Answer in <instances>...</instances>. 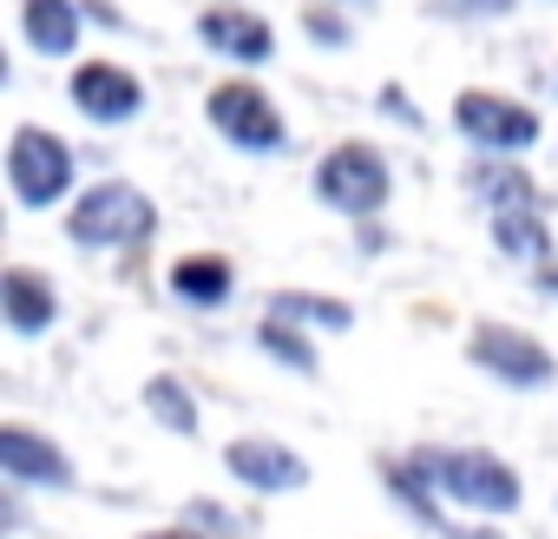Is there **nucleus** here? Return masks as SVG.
I'll list each match as a JSON object with an SVG mask.
<instances>
[{
	"instance_id": "obj_1",
	"label": "nucleus",
	"mask_w": 558,
	"mask_h": 539,
	"mask_svg": "<svg viewBox=\"0 0 558 539\" xmlns=\"http://www.w3.org/2000/svg\"><path fill=\"white\" fill-rule=\"evenodd\" d=\"M414 467H421V480H427L434 493H447V500H460V506H473V513H512V506H519V474H512L499 454L440 447V454H421Z\"/></svg>"
},
{
	"instance_id": "obj_2",
	"label": "nucleus",
	"mask_w": 558,
	"mask_h": 539,
	"mask_svg": "<svg viewBox=\"0 0 558 539\" xmlns=\"http://www.w3.org/2000/svg\"><path fill=\"white\" fill-rule=\"evenodd\" d=\"M151 224H158V211H151V197L145 191H132V184H93L80 204H73V217H66V230L80 237V243H106V250H132V243H145L151 237Z\"/></svg>"
},
{
	"instance_id": "obj_3",
	"label": "nucleus",
	"mask_w": 558,
	"mask_h": 539,
	"mask_svg": "<svg viewBox=\"0 0 558 539\" xmlns=\"http://www.w3.org/2000/svg\"><path fill=\"white\" fill-rule=\"evenodd\" d=\"M8 184H14L21 204L47 211V204H60L73 191V152L40 125H21L14 145H8Z\"/></svg>"
},
{
	"instance_id": "obj_4",
	"label": "nucleus",
	"mask_w": 558,
	"mask_h": 539,
	"mask_svg": "<svg viewBox=\"0 0 558 539\" xmlns=\"http://www.w3.org/2000/svg\"><path fill=\"white\" fill-rule=\"evenodd\" d=\"M316 197L349 211V217H368L388 204V158L375 145H336L323 165H316Z\"/></svg>"
},
{
	"instance_id": "obj_5",
	"label": "nucleus",
	"mask_w": 558,
	"mask_h": 539,
	"mask_svg": "<svg viewBox=\"0 0 558 539\" xmlns=\"http://www.w3.org/2000/svg\"><path fill=\"white\" fill-rule=\"evenodd\" d=\"M204 112H210V125H217L236 152H283V119H276V106H269L256 86H243V80L217 86V93L204 99Z\"/></svg>"
},
{
	"instance_id": "obj_6",
	"label": "nucleus",
	"mask_w": 558,
	"mask_h": 539,
	"mask_svg": "<svg viewBox=\"0 0 558 539\" xmlns=\"http://www.w3.org/2000/svg\"><path fill=\"white\" fill-rule=\"evenodd\" d=\"M453 125L473 145H486V152H525L538 139V112H525L506 93H460L453 99Z\"/></svg>"
},
{
	"instance_id": "obj_7",
	"label": "nucleus",
	"mask_w": 558,
	"mask_h": 539,
	"mask_svg": "<svg viewBox=\"0 0 558 539\" xmlns=\"http://www.w3.org/2000/svg\"><path fill=\"white\" fill-rule=\"evenodd\" d=\"M466 356H473L486 375L512 382V388H545V382H551V356H545L532 336L506 330V323H480L473 343H466Z\"/></svg>"
},
{
	"instance_id": "obj_8",
	"label": "nucleus",
	"mask_w": 558,
	"mask_h": 539,
	"mask_svg": "<svg viewBox=\"0 0 558 539\" xmlns=\"http://www.w3.org/2000/svg\"><path fill=\"white\" fill-rule=\"evenodd\" d=\"M223 467H230V480H243L250 493H296V487L310 480V460H303V454H290L283 441H263V434L230 441V447H223Z\"/></svg>"
},
{
	"instance_id": "obj_9",
	"label": "nucleus",
	"mask_w": 558,
	"mask_h": 539,
	"mask_svg": "<svg viewBox=\"0 0 558 539\" xmlns=\"http://www.w3.org/2000/svg\"><path fill=\"white\" fill-rule=\"evenodd\" d=\"M73 106H80L86 119H99V125H125V119H138L145 86H138L125 67L93 60V67H80V73H73Z\"/></svg>"
},
{
	"instance_id": "obj_10",
	"label": "nucleus",
	"mask_w": 558,
	"mask_h": 539,
	"mask_svg": "<svg viewBox=\"0 0 558 539\" xmlns=\"http://www.w3.org/2000/svg\"><path fill=\"white\" fill-rule=\"evenodd\" d=\"M197 40H204L210 53L236 60V67H263V60L276 53L269 21H256V14H243V8H210V14H197Z\"/></svg>"
},
{
	"instance_id": "obj_11",
	"label": "nucleus",
	"mask_w": 558,
	"mask_h": 539,
	"mask_svg": "<svg viewBox=\"0 0 558 539\" xmlns=\"http://www.w3.org/2000/svg\"><path fill=\"white\" fill-rule=\"evenodd\" d=\"M0 467H8V480H27V487H73V460L34 428H0Z\"/></svg>"
},
{
	"instance_id": "obj_12",
	"label": "nucleus",
	"mask_w": 558,
	"mask_h": 539,
	"mask_svg": "<svg viewBox=\"0 0 558 539\" xmlns=\"http://www.w3.org/2000/svg\"><path fill=\"white\" fill-rule=\"evenodd\" d=\"M0 310H8L14 336H40V330L60 316V303H53V284H40L34 270H8V277H0Z\"/></svg>"
},
{
	"instance_id": "obj_13",
	"label": "nucleus",
	"mask_w": 558,
	"mask_h": 539,
	"mask_svg": "<svg viewBox=\"0 0 558 539\" xmlns=\"http://www.w3.org/2000/svg\"><path fill=\"white\" fill-rule=\"evenodd\" d=\"M21 27H27V40H34L40 53H53V60H66V53L80 47V8H73V0H27V8H21Z\"/></svg>"
},
{
	"instance_id": "obj_14",
	"label": "nucleus",
	"mask_w": 558,
	"mask_h": 539,
	"mask_svg": "<svg viewBox=\"0 0 558 539\" xmlns=\"http://www.w3.org/2000/svg\"><path fill=\"white\" fill-rule=\"evenodd\" d=\"M493 243L506 256H519V263H545L551 256V237L538 224V204H499L493 211Z\"/></svg>"
},
{
	"instance_id": "obj_15",
	"label": "nucleus",
	"mask_w": 558,
	"mask_h": 539,
	"mask_svg": "<svg viewBox=\"0 0 558 539\" xmlns=\"http://www.w3.org/2000/svg\"><path fill=\"white\" fill-rule=\"evenodd\" d=\"M171 290H178L184 303H223V297H230V263H223V256H184V263L171 270Z\"/></svg>"
},
{
	"instance_id": "obj_16",
	"label": "nucleus",
	"mask_w": 558,
	"mask_h": 539,
	"mask_svg": "<svg viewBox=\"0 0 558 539\" xmlns=\"http://www.w3.org/2000/svg\"><path fill=\"white\" fill-rule=\"evenodd\" d=\"M276 323H323V330H349L355 310L342 297H303V290H283L276 297Z\"/></svg>"
},
{
	"instance_id": "obj_17",
	"label": "nucleus",
	"mask_w": 558,
	"mask_h": 539,
	"mask_svg": "<svg viewBox=\"0 0 558 539\" xmlns=\"http://www.w3.org/2000/svg\"><path fill=\"white\" fill-rule=\"evenodd\" d=\"M145 408L171 428V434H197V402L184 395V382H171V375H158L151 388H145Z\"/></svg>"
},
{
	"instance_id": "obj_18",
	"label": "nucleus",
	"mask_w": 558,
	"mask_h": 539,
	"mask_svg": "<svg viewBox=\"0 0 558 539\" xmlns=\"http://www.w3.org/2000/svg\"><path fill=\"white\" fill-rule=\"evenodd\" d=\"M473 191L499 211V204H538V191H532V178L525 171H512V165H480L473 171Z\"/></svg>"
},
{
	"instance_id": "obj_19",
	"label": "nucleus",
	"mask_w": 558,
	"mask_h": 539,
	"mask_svg": "<svg viewBox=\"0 0 558 539\" xmlns=\"http://www.w3.org/2000/svg\"><path fill=\"white\" fill-rule=\"evenodd\" d=\"M256 343H263V356L290 362L296 375H310V369H316V349H310V343H303V336H296L290 323H263V330H256Z\"/></svg>"
},
{
	"instance_id": "obj_20",
	"label": "nucleus",
	"mask_w": 558,
	"mask_h": 539,
	"mask_svg": "<svg viewBox=\"0 0 558 539\" xmlns=\"http://www.w3.org/2000/svg\"><path fill=\"white\" fill-rule=\"evenodd\" d=\"M310 34H316V40H342L349 27H342V21H329V14H310Z\"/></svg>"
},
{
	"instance_id": "obj_21",
	"label": "nucleus",
	"mask_w": 558,
	"mask_h": 539,
	"mask_svg": "<svg viewBox=\"0 0 558 539\" xmlns=\"http://www.w3.org/2000/svg\"><path fill=\"white\" fill-rule=\"evenodd\" d=\"M381 106H388L395 119H414V112H408V99H401V86H388V93H381Z\"/></svg>"
},
{
	"instance_id": "obj_22",
	"label": "nucleus",
	"mask_w": 558,
	"mask_h": 539,
	"mask_svg": "<svg viewBox=\"0 0 558 539\" xmlns=\"http://www.w3.org/2000/svg\"><path fill=\"white\" fill-rule=\"evenodd\" d=\"M466 8H473V0H466ZM480 8H486V14H506V8H512V0H480Z\"/></svg>"
},
{
	"instance_id": "obj_23",
	"label": "nucleus",
	"mask_w": 558,
	"mask_h": 539,
	"mask_svg": "<svg viewBox=\"0 0 558 539\" xmlns=\"http://www.w3.org/2000/svg\"><path fill=\"white\" fill-rule=\"evenodd\" d=\"M447 539H493V532H460V526H447Z\"/></svg>"
},
{
	"instance_id": "obj_24",
	"label": "nucleus",
	"mask_w": 558,
	"mask_h": 539,
	"mask_svg": "<svg viewBox=\"0 0 558 539\" xmlns=\"http://www.w3.org/2000/svg\"><path fill=\"white\" fill-rule=\"evenodd\" d=\"M145 539H197V532H145Z\"/></svg>"
},
{
	"instance_id": "obj_25",
	"label": "nucleus",
	"mask_w": 558,
	"mask_h": 539,
	"mask_svg": "<svg viewBox=\"0 0 558 539\" xmlns=\"http://www.w3.org/2000/svg\"><path fill=\"white\" fill-rule=\"evenodd\" d=\"M538 284H545V290H558V270H545V277H538Z\"/></svg>"
}]
</instances>
